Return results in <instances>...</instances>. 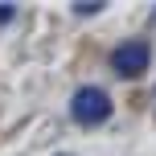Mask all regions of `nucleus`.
<instances>
[{
    "mask_svg": "<svg viewBox=\"0 0 156 156\" xmlns=\"http://www.w3.org/2000/svg\"><path fill=\"white\" fill-rule=\"evenodd\" d=\"M70 115L78 119V123H103V119L111 115L107 90H99V86H82V90L74 94V103H70Z\"/></svg>",
    "mask_w": 156,
    "mask_h": 156,
    "instance_id": "1",
    "label": "nucleus"
},
{
    "mask_svg": "<svg viewBox=\"0 0 156 156\" xmlns=\"http://www.w3.org/2000/svg\"><path fill=\"white\" fill-rule=\"evenodd\" d=\"M148 62H152V49L144 45V41H127V45H119L115 54H111V70L119 78H140L148 70Z\"/></svg>",
    "mask_w": 156,
    "mask_h": 156,
    "instance_id": "2",
    "label": "nucleus"
},
{
    "mask_svg": "<svg viewBox=\"0 0 156 156\" xmlns=\"http://www.w3.org/2000/svg\"><path fill=\"white\" fill-rule=\"evenodd\" d=\"M103 4H74V16H94Z\"/></svg>",
    "mask_w": 156,
    "mask_h": 156,
    "instance_id": "3",
    "label": "nucleus"
},
{
    "mask_svg": "<svg viewBox=\"0 0 156 156\" xmlns=\"http://www.w3.org/2000/svg\"><path fill=\"white\" fill-rule=\"evenodd\" d=\"M4 21H12V4H0V25Z\"/></svg>",
    "mask_w": 156,
    "mask_h": 156,
    "instance_id": "4",
    "label": "nucleus"
},
{
    "mask_svg": "<svg viewBox=\"0 0 156 156\" xmlns=\"http://www.w3.org/2000/svg\"><path fill=\"white\" fill-rule=\"evenodd\" d=\"M152 21H156V8H152Z\"/></svg>",
    "mask_w": 156,
    "mask_h": 156,
    "instance_id": "5",
    "label": "nucleus"
}]
</instances>
